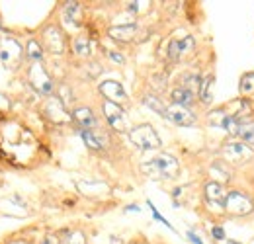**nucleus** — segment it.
Listing matches in <instances>:
<instances>
[{
	"instance_id": "f257e3e1",
	"label": "nucleus",
	"mask_w": 254,
	"mask_h": 244,
	"mask_svg": "<svg viewBox=\"0 0 254 244\" xmlns=\"http://www.w3.org/2000/svg\"><path fill=\"white\" fill-rule=\"evenodd\" d=\"M141 170L155 180H172L180 172V164L172 154H160L141 164Z\"/></svg>"
},
{
	"instance_id": "f03ea898",
	"label": "nucleus",
	"mask_w": 254,
	"mask_h": 244,
	"mask_svg": "<svg viewBox=\"0 0 254 244\" xmlns=\"http://www.w3.org/2000/svg\"><path fill=\"white\" fill-rule=\"evenodd\" d=\"M127 135H129V141L137 149H141V151H157V149H160V145H162L159 133L149 123H141V125L131 127Z\"/></svg>"
},
{
	"instance_id": "7ed1b4c3",
	"label": "nucleus",
	"mask_w": 254,
	"mask_h": 244,
	"mask_svg": "<svg viewBox=\"0 0 254 244\" xmlns=\"http://www.w3.org/2000/svg\"><path fill=\"white\" fill-rule=\"evenodd\" d=\"M225 211L235 217H245V215H251L254 211V203L251 201V197L239 189H231L227 193V199H225Z\"/></svg>"
},
{
	"instance_id": "20e7f679",
	"label": "nucleus",
	"mask_w": 254,
	"mask_h": 244,
	"mask_svg": "<svg viewBox=\"0 0 254 244\" xmlns=\"http://www.w3.org/2000/svg\"><path fill=\"white\" fill-rule=\"evenodd\" d=\"M28 78H30V84L35 88L37 94L51 98V94H53V90H55V84H53V78L49 76V72L43 68L41 62H33L32 66H30Z\"/></svg>"
},
{
	"instance_id": "39448f33",
	"label": "nucleus",
	"mask_w": 254,
	"mask_h": 244,
	"mask_svg": "<svg viewBox=\"0 0 254 244\" xmlns=\"http://www.w3.org/2000/svg\"><path fill=\"white\" fill-rule=\"evenodd\" d=\"M102 112H104L106 122L112 125V129H114V131L124 133V131L129 129V127H127V116H126V112H124V108H122L120 104H114V102L104 100V104H102Z\"/></svg>"
},
{
	"instance_id": "423d86ee",
	"label": "nucleus",
	"mask_w": 254,
	"mask_h": 244,
	"mask_svg": "<svg viewBox=\"0 0 254 244\" xmlns=\"http://www.w3.org/2000/svg\"><path fill=\"white\" fill-rule=\"evenodd\" d=\"M223 156L231 164H243V162L253 160L254 151L247 143H227L223 147Z\"/></svg>"
},
{
	"instance_id": "0eeeda50",
	"label": "nucleus",
	"mask_w": 254,
	"mask_h": 244,
	"mask_svg": "<svg viewBox=\"0 0 254 244\" xmlns=\"http://www.w3.org/2000/svg\"><path fill=\"white\" fill-rule=\"evenodd\" d=\"M164 118L168 122H172L174 125H180V127H191V125H195V122H197L195 116L190 112V108H182V106H176V104H172V106L166 108Z\"/></svg>"
},
{
	"instance_id": "6e6552de",
	"label": "nucleus",
	"mask_w": 254,
	"mask_h": 244,
	"mask_svg": "<svg viewBox=\"0 0 254 244\" xmlns=\"http://www.w3.org/2000/svg\"><path fill=\"white\" fill-rule=\"evenodd\" d=\"M20 59H22V45L12 37L2 39V43H0V61L4 64H16Z\"/></svg>"
},
{
	"instance_id": "1a4fd4ad",
	"label": "nucleus",
	"mask_w": 254,
	"mask_h": 244,
	"mask_svg": "<svg viewBox=\"0 0 254 244\" xmlns=\"http://www.w3.org/2000/svg\"><path fill=\"white\" fill-rule=\"evenodd\" d=\"M98 90L104 96V100H108V102H114V104H120V106L124 102H127V94L124 90V86L120 82H116V80H104L98 86Z\"/></svg>"
},
{
	"instance_id": "9d476101",
	"label": "nucleus",
	"mask_w": 254,
	"mask_h": 244,
	"mask_svg": "<svg viewBox=\"0 0 254 244\" xmlns=\"http://www.w3.org/2000/svg\"><path fill=\"white\" fill-rule=\"evenodd\" d=\"M43 43H45L47 51H51L55 55H61L64 51V35L57 26H49L43 31Z\"/></svg>"
},
{
	"instance_id": "9b49d317",
	"label": "nucleus",
	"mask_w": 254,
	"mask_h": 244,
	"mask_svg": "<svg viewBox=\"0 0 254 244\" xmlns=\"http://www.w3.org/2000/svg\"><path fill=\"white\" fill-rule=\"evenodd\" d=\"M45 114H47V118H51L55 123H64L72 120V116H68V114L64 112L63 102L57 100V98H53V96H51V98L47 100V104H45Z\"/></svg>"
},
{
	"instance_id": "f8f14e48",
	"label": "nucleus",
	"mask_w": 254,
	"mask_h": 244,
	"mask_svg": "<svg viewBox=\"0 0 254 244\" xmlns=\"http://www.w3.org/2000/svg\"><path fill=\"white\" fill-rule=\"evenodd\" d=\"M227 193L225 187L219 182H209L205 185V199L209 205H215V207H223L225 205V199H227Z\"/></svg>"
},
{
	"instance_id": "ddd939ff",
	"label": "nucleus",
	"mask_w": 254,
	"mask_h": 244,
	"mask_svg": "<svg viewBox=\"0 0 254 244\" xmlns=\"http://www.w3.org/2000/svg\"><path fill=\"white\" fill-rule=\"evenodd\" d=\"M137 31L139 30H137L135 24H126V26H114V28H110V30H108V35H110L112 39L120 41V43H129V41L135 39Z\"/></svg>"
},
{
	"instance_id": "4468645a",
	"label": "nucleus",
	"mask_w": 254,
	"mask_h": 244,
	"mask_svg": "<svg viewBox=\"0 0 254 244\" xmlns=\"http://www.w3.org/2000/svg\"><path fill=\"white\" fill-rule=\"evenodd\" d=\"M72 120L78 123L80 129H94L96 127V116L92 114L90 108H76L72 112Z\"/></svg>"
},
{
	"instance_id": "2eb2a0df",
	"label": "nucleus",
	"mask_w": 254,
	"mask_h": 244,
	"mask_svg": "<svg viewBox=\"0 0 254 244\" xmlns=\"http://www.w3.org/2000/svg\"><path fill=\"white\" fill-rule=\"evenodd\" d=\"M170 98H172V102L176 106H182V108H190L191 104L195 102V94H191V92H188L186 88H182V86L174 88L172 94H170Z\"/></svg>"
},
{
	"instance_id": "dca6fc26",
	"label": "nucleus",
	"mask_w": 254,
	"mask_h": 244,
	"mask_svg": "<svg viewBox=\"0 0 254 244\" xmlns=\"http://www.w3.org/2000/svg\"><path fill=\"white\" fill-rule=\"evenodd\" d=\"M78 135L82 137V141H84V145H86L88 149H92V151H100V149H104L102 139L96 135L92 129H78Z\"/></svg>"
},
{
	"instance_id": "f3484780",
	"label": "nucleus",
	"mask_w": 254,
	"mask_h": 244,
	"mask_svg": "<svg viewBox=\"0 0 254 244\" xmlns=\"http://www.w3.org/2000/svg\"><path fill=\"white\" fill-rule=\"evenodd\" d=\"M72 49H74V53L78 57H88L92 53V43H90V39L86 35H78L74 39V43H72Z\"/></svg>"
},
{
	"instance_id": "a211bd4d",
	"label": "nucleus",
	"mask_w": 254,
	"mask_h": 244,
	"mask_svg": "<svg viewBox=\"0 0 254 244\" xmlns=\"http://www.w3.org/2000/svg\"><path fill=\"white\" fill-rule=\"evenodd\" d=\"M211 86H213V76L211 74L203 76L201 78V84H199V94H197L203 104H209L211 102Z\"/></svg>"
},
{
	"instance_id": "6ab92c4d",
	"label": "nucleus",
	"mask_w": 254,
	"mask_h": 244,
	"mask_svg": "<svg viewBox=\"0 0 254 244\" xmlns=\"http://www.w3.org/2000/svg\"><path fill=\"white\" fill-rule=\"evenodd\" d=\"M199 84H201V78H199V74H184L182 76V82H180V86L182 88H186L188 92L191 94H199Z\"/></svg>"
},
{
	"instance_id": "aec40b11",
	"label": "nucleus",
	"mask_w": 254,
	"mask_h": 244,
	"mask_svg": "<svg viewBox=\"0 0 254 244\" xmlns=\"http://www.w3.org/2000/svg\"><path fill=\"white\" fill-rule=\"evenodd\" d=\"M239 137L243 139V143H247L251 149L254 147V122H245L239 129Z\"/></svg>"
},
{
	"instance_id": "412c9836",
	"label": "nucleus",
	"mask_w": 254,
	"mask_h": 244,
	"mask_svg": "<svg viewBox=\"0 0 254 244\" xmlns=\"http://www.w3.org/2000/svg\"><path fill=\"white\" fill-rule=\"evenodd\" d=\"M166 57L172 62L180 61L184 55H182V47H180V37H174L168 41V49H166Z\"/></svg>"
},
{
	"instance_id": "4be33fe9",
	"label": "nucleus",
	"mask_w": 254,
	"mask_h": 244,
	"mask_svg": "<svg viewBox=\"0 0 254 244\" xmlns=\"http://www.w3.org/2000/svg\"><path fill=\"white\" fill-rule=\"evenodd\" d=\"M239 92H241V96H253L254 94V72H247V74H243V78H241V84H239Z\"/></svg>"
},
{
	"instance_id": "5701e85b",
	"label": "nucleus",
	"mask_w": 254,
	"mask_h": 244,
	"mask_svg": "<svg viewBox=\"0 0 254 244\" xmlns=\"http://www.w3.org/2000/svg\"><path fill=\"white\" fill-rule=\"evenodd\" d=\"M143 104L147 106V108H151L153 112H157L159 116H162L164 118V112H166V106L160 102V98H157V96H153V94H147L145 98H143Z\"/></svg>"
},
{
	"instance_id": "b1692460",
	"label": "nucleus",
	"mask_w": 254,
	"mask_h": 244,
	"mask_svg": "<svg viewBox=\"0 0 254 244\" xmlns=\"http://www.w3.org/2000/svg\"><path fill=\"white\" fill-rule=\"evenodd\" d=\"M64 20L78 24V20H80V4L78 2H68L64 6Z\"/></svg>"
},
{
	"instance_id": "393cba45",
	"label": "nucleus",
	"mask_w": 254,
	"mask_h": 244,
	"mask_svg": "<svg viewBox=\"0 0 254 244\" xmlns=\"http://www.w3.org/2000/svg\"><path fill=\"white\" fill-rule=\"evenodd\" d=\"M26 51H28V57H30L33 62H39L43 59V47H41V43H37L35 39H30V41H28Z\"/></svg>"
},
{
	"instance_id": "a878e982",
	"label": "nucleus",
	"mask_w": 254,
	"mask_h": 244,
	"mask_svg": "<svg viewBox=\"0 0 254 244\" xmlns=\"http://www.w3.org/2000/svg\"><path fill=\"white\" fill-rule=\"evenodd\" d=\"M61 244H86V237H84V233H80V231H72V233H68V235L64 237Z\"/></svg>"
},
{
	"instance_id": "bb28decb",
	"label": "nucleus",
	"mask_w": 254,
	"mask_h": 244,
	"mask_svg": "<svg viewBox=\"0 0 254 244\" xmlns=\"http://www.w3.org/2000/svg\"><path fill=\"white\" fill-rule=\"evenodd\" d=\"M147 207L151 209V213H153V219H155V221L162 223V225H164V227H168L170 231H176V229H174V227H172V225L168 223V219H166V217H162V215H160L159 211H157V207H155V203H153L151 199H147Z\"/></svg>"
},
{
	"instance_id": "cd10ccee",
	"label": "nucleus",
	"mask_w": 254,
	"mask_h": 244,
	"mask_svg": "<svg viewBox=\"0 0 254 244\" xmlns=\"http://www.w3.org/2000/svg\"><path fill=\"white\" fill-rule=\"evenodd\" d=\"M211 237H213L215 241H219V243H221V241H225V239H227L225 229H223V227H213V229H211Z\"/></svg>"
},
{
	"instance_id": "c85d7f7f",
	"label": "nucleus",
	"mask_w": 254,
	"mask_h": 244,
	"mask_svg": "<svg viewBox=\"0 0 254 244\" xmlns=\"http://www.w3.org/2000/svg\"><path fill=\"white\" fill-rule=\"evenodd\" d=\"M108 57H110V59H112L114 62H118V64H124V62H126L124 55H120L118 51H108Z\"/></svg>"
},
{
	"instance_id": "c756f323",
	"label": "nucleus",
	"mask_w": 254,
	"mask_h": 244,
	"mask_svg": "<svg viewBox=\"0 0 254 244\" xmlns=\"http://www.w3.org/2000/svg\"><path fill=\"white\" fill-rule=\"evenodd\" d=\"M186 237H188V241H190L191 244H203V241H201L193 231H188V233H186Z\"/></svg>"
},
{
	"instance_id": "7c9ffc66",
	"label": "nucleus",
	"mask_w": 254,
	"mask_h": 244,
	"mask_svg": "<svg viewBox=\"0 0 254 244\" xmlns=\"http://www.w3.org/2000/svg\"><path fill=\"white\" fill-rule=\"evenodd\" d=\"M39 244H61V241H59V239H55V237H45Z\"/></svg>"
},
{
	"instance_id": "2f4dec72",
	"label": "nucleus",
	"mask_w": 254,
	"mask_h": 244,
	"mask_svg": "<svg viewBox=\"0 0 254 244\" xmlns=\"http://www.w3.org/2000/svg\"><path fill=\"white\" fill-rule=\"evenodd\" d=\"M126 211H135V213H139V211H141V207H137V205H127Z\"/></svg>"
},
{
	"instance_id": "473e14b6",
	"label": "nucleus",
	"mask_w": 254,
	"mask_h": 244,
	"mask_svg": "<svg viewBox=\"0 0 254 244\" xmlns=\"http://www.w3.org/2000/svg\"><path fill=\"white\" fill-rule=\"evenodd\" d=\"M229 244H241V243H237V241H229Z\"/></svg>"
}]
</instances>
